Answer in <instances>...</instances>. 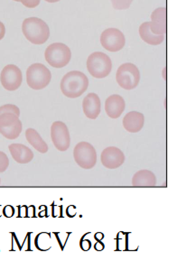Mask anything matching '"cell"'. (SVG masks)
<instances>
[{
  "instance_id": "1",
  "label": "cell",
  "mask_w": 177,
  "mask_h": 261,
  "mask_svg": "<svg viewBox=\"0 0 177 261\" xmlns=\"http://www.w3.org/2000/svg\"><path fill=\"white\" fill-rule=\"evenodd\" d=\"M60 87L63 95L68 98H79L89 87V79L82 71H70L63 76Z\"/></svg>"
},
{
  "instance_id": "2",
  "label": "cell",
  "mask_w": 177,
  "mask_h": 261,
  "mask_svg": "<svg viewBox=\"0 0 177 261\" xmlns=\"http://www.w3.org/2000/svg\"><path fill=\"white\" fill-rule=\"evenodd\" d=\"M22 31L26 38L34 44H43L49 39L50 29L43 20L29 17L24 20Z\"/></svg>"
},
{
  "instance_id": "3",
  "label": "cell",
  "mask_w": 177,
  "mask_h": 261,
  "mask_svg": "<svg viewBox=\"0 0 177 261\" xmlns=\"http://www.w3.org/2000/svg\"><path fill=\"white\" fill-rule=\"evenodd\" d=\"M87 69L91 76L97 79H103L110 75L112 63L110 57L102 51H95L87 60Z\"/></svg>"
},
{
  "instance_id": "4",
  "label": "cell",
  "mask_w": 177,
  "mask_h": 261,
  "mask_svg": "<svg viewBox=\"0 0 177 261\" xmlns=\"http://www.w3.org/2000/svg\"><path fill=\"white\" fill-rule=\"evenodd\" d=\"M52 73L45 65L34 64L27 71V83L33 90H43L51 83Z\"/></svg>"
},
{
  "instance_id": "5",
  "label": "cell",
  "mask_w": 177,
  "mask_h": 261,
  "mask_svg": "<svg viewBox=\"0 0 177 261\" xmlns=\"http://www.w3.org/2000/svg\"><path fill=\"white\" fill-rule=\"evenodd\" d=\"M44 57L48 64L53 67H65L71 61V51L66 44L55 43L46 48Z\"/></svg>"
},
{
  "instance_id": "6",
  "label": "cell",
  "mask_w": 177,
  "mask_h": 261,
  "mask_svg": "<svg viewBox=\"0 0 177 261\" xmlns=\"http://www.w3.org/2000/svg\"><path fill=\"white\" fill-rule=\"evenodd\" d=\"M116 80L120 87L130 91L138 87L140 81V72L135 64L127 63L118 67Z\"/></svg>"
},
{
  "instance_id": "7",
  "label": "cell",
  "mask_w": 177,
  "mask_h": 261,
  "mask_svg": "<svg viewBox=\"0 0 177 261\" xmlns=\"http://www.w3.org/2000/svg\"><path fill=\"white\" fill-rule=\"evenodd\" d=\"M73 158L80 167L83 169H91L97 163V152L90 143L83 141L74 147Z\"/></svg>"
},
{
  "instance_id": "8",
  "label": "cell",
  "mask_w": 177,
  "mask_h": 261,
  "mask_svg": "<svg viewBox=\"0 0 177 261\" xmlns=\"http://www.w3.org/2000/svg\"><path fill=\"white\" fill-rule=\"evenodd\" d=\"M23 129L19 117L14 113H4L0 116V134L8 139H16Z\"/></svg>"
},
{
  "instance_id": "9",
  "label": "cell",
  "mask_w": 177,
  "mask_h": 261,
  "mask_svg": "<svg viewBox=\"0 0 177 261\" xmlns=\"http://www.w3.org/2000/svg\"><path fill=\"white\" fill-rule=\"evenodd\" d=\"M0 82L6 90L9 91H16L23 82L22 71L16 65H7L1 71Z\"/></svg>"
},
{
  "instance_id": "10",
  "label": "cell",
  "mask_w": 177,
  "mask_h": 261,
  "mask_svg": "<svg viewBox=\"0 0 177 261\" xmlns=\"http://www.w3.org/2000/svg\"><path fill=\"white\" fill-rule=\"evenodd\" d=\"M125 36L117 28L106 29L100 36V44L108 51H120L125 46Z\"/></svg>"
},
{
  "instance_id": "11",
  "label": "cell",
  "mask_w": 177,
  "mask_h": 261,
  "mask_svg": "<svg viewBox=\"0 0 177 261\" xmlns=\"http://www.w3.org/2000/svg\"><path fill=\"white\" fill-rule=\"evenodd\" d=\"M52 141L59 151L67 150L71 145V137L67 126L62 121H55L51 127Z\"/></svg>"
},
{
  "instance_id": "12",
  "label": "cell",
  "mask_w": 177,
  "mask_h": 261,
  "mask_svg": "<svg viewBox=\"0 0 177 261\" xmlns=\"http://www.w3.org/2000/svg\"><path fill=\"white\" fill-rule=\"evenodd\" d=\"M100 161L106 168L116 169L125 162V154L118 147H107L102 152Z\"/></svg>"
},
{
  "instance_id": "13",
  "label": "cell",
  "mask_w": 177,
  "mask_h": 261,
  "mask_svg": "<svg viewBox=\"0 0 177 261\" xmlns=\"http://www.w3.org/2000/svg\"><path fill=\"white\" fill-rule=\"evenodd\" d=\"M150 28L155 35H165L167 32V9L158 8L151 15Z\"/></svg>"
},
{
  "instance_id": "14",
  "label": "cell",
  "mask_w": 177,
  "mask_h": 261,
  "mask_svg": "<svg viewBox=\"0 0 177 261\" xmlns=\"http://www.w3.org/2000/svg\"><path fill=\"white\" fill-rule=\"evenodd\" d=\"M126 103L123 97L118 94L110 96L105 101V111L111 119H118L125 111Z\"/></svg>"
},
{
  "instance_id": "15",
  "label": "cell",
  "mask_w": 177,
  "mask_h": 261,
  "mask_svg": "<svg viewBox=\"0 0 177 261\" xmlns=\"http://www.w3.org/2000/svg\"><path fill=\"white\" fill-rule=\"evenodd\" d=\"M83 109L88 119H97L102 111V102L99 97L96 93L88 94L83 99Z\"/></svg>"
},
{
  "instance_id": "16",
  "label": "cell",
  "mask_w": 177,
  "mask_h": 261,
  "mask_svg": "<svg viewBox=\"0 0 177 261\" xmlns=\"http://www.w3.org/2000/svg\"><path fill=\"white\" fill-rule=\"evenodd\" d=\"M145 117L138 111H130L123 119V127L128 132L138 133L144 127Z\"/></svg>"
},
{
  "instance_id": "17",
  "label": "cell",
  "mask_w": 177,
  "mask_h": 261,
  "mask_svg": "<svg viewBox=\"0 0 177 261\" xmlns=\"http://www.w3.org/2000/svg\"><path fill=\"white\" fill-rule=\"evenodd\" d=\"M9 151L13 159L18 164H28L34 159V153L29 147L22 144H11Z\"/></svg>"
},
{
  "instance_id": "18",
  "label": "cell",
  "mask_w": 177,
  "mask_h": 261,
  "mask_svg": "<svg viewBox=\"0 0 177 261\" xmlns=\"http://www.w3.org/2000/svg\"><path fill=\"white\" fill-rule=\"evenodd\" d=\"M139 35L144 42L151 45H158L162 44L165 40L164 35H155L152 32L150 28V22H145L140 25Z\"/></svg>"
},
{
  "instance_id": "19",
  "label": "cell",
  "mask_w": 177,
  "mask_h": 261,
  "mask_svg": "<svg viewBox=\"0 0 177 261\" xmlns=\"http://www.w3.org/2000/svg\"><path fill=\"white\" fill-rule=\"evenodd\" d=\"M132 186L145 187L157 186V177L153 172L149 170H140L134 174L132 178Z\"/></svg>"
},
{
  "instance_id": "20",
  "label": "cell",
  "mask_w": 177,
  "mask_h": 261,
  "mask_svg": "<svg viewBox=\"0 0 177 261\" xmlns=\"http://www.w3.org/2000/svg\"><path fill=\"white\" fill-rule=\"evenodd\" d=\"M26 138L28 143L35 149L40 152L41 154H45L48 152L47 144L42 139L39 133L34 128H28L26 131Z\"/></svg>"
},
{
  "instance_id": "21",
  "label": "cell",
  "mask_w": 177,
  "mask_h": 261,
  "mask_svg": "<svg viewBox=\"0 0 177 261\" xmlns=\"http://www.w3.org/2000/svg\"><path fill=\"white\" fill-rule=\"evenodd\" d=\"M112 6L117 10H125L130 8L133 0H110Z\"/></svg>"
},
{
  "instance_id": "22",
  "label": "cell",
  "mask_w": 177,
  "mask_h": 261,
  "mask_svg": "<svg viewBox=\"0 0 177 261\" xmlns=\"http://www.w3.org/2000/svg\"><path fill=\"white\" fill-rule=\"evenodd\" d=\"M8 112L14 113L18 117L20 116L19 108L16 106V105H13V104H6V105H3V106L0 107V116L4 114V113H8Z\"/></svg>"
},
{
  "instance_id": "23",
  "label": "cell",
  "mask_w": 177,
  "mask_h": 261,
  "mask_svg": "<svg viewBox=\"0 0 177 261\" xmlns=\"http://www.w3.org/2000/svg\"><path fill=\"white\" fill-rule=\"evenodd\" d=\"M9 166V159L4 152L0 151V173H4Z\"/></svg>"
},
{
  "instance_id": "24",
  "label": "cell",
  "mask_w": 177,
  "mask_h": 261,
  "mask_svg": "<svg viewBox=\"0 0 177 261\" xmlns=\"http://www.w3.org/2000/svg\"><path fill=\"white\" fill-rule=\"evenodd\" d=\"M16 2H21L26 8H35L40 4L41 0H14Z\"/></svg>"
},
{
  "instance_id": "25",
  "label": "cell",
  "mask_w": 177,
  "mask_h": 261,
  "mask_svg": "<svg viewBox=\"0 0 177 261\" xmlns=\"http://www.w3.org/2000/svg\"><path fill=\"white\" fill-rule=\"evenodd\" d=\"M5 34H6V28H5V24L0 22V40L4 38Z\"/></svg>"
},
{
  "instance_id": "26",
  "label": "cell",
  "mask_w": 177,
  "mask_h": 261,
  "mask_svg": "<svg viewBox=\"0 0 177 261\" xmlns=\"http://www.w3.org/2000/svg\"><path fill=\"white\" fill-rule=\"evenodd\" d=\"M166 71H167V68H164V70H163V77H164L165 81H166V79H167V77H166Z\"/></svg>"
},
{
  "instance_id": "27",
  "label": "cell",
  "mask_w": 177,
  "mask_h": 261,
  "mask_svg": "<svg viewBox=\"0 0 177 261\" xmlns=\"http://www.w3.org/2000/svg\"><path fill=\"white\" fill-rule=\"evenodd\" d=\"M48 3H56V2H59L60 0H45Z\"/></svg>"
},
{
  "instance_id": "28",
  "label": "cell",
  "mask_w": 177,
  "mask_h": 261,
  "mask_svg": "<svg viewBox=\"0 0 177 261\" xmlns=\"http://www.w3.org/2000/svg\"><path fill=\"white\" fill-rule=\"evenodd\" d=\"M0 185H1V179H0Z\"/></svg>"
}]
</instances>
